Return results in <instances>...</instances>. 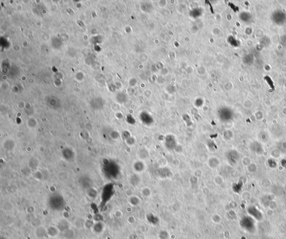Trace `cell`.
<instances>
[{"mask_svg":"<svg viewBox=\"0 0 286 239\" xmlns=\"http://www.w3.org/2000/svg\"><path fill=\"white\" fill-rule=\"evenodd\" d=\"M46 232H47V230H46L45 229L43 228V227L40 226L36 229L35 234H36L38 237H43L45 235Z\"/></svg>","mask_w":286,"mask_h":239,"instance_id":"15","label":"cell"},{"mask_svg":"<svg viewBox=\"0 0 286 239\" xmlns=\"http://www.w3.org/2000/svg\"><path fill=\"white\" fill-rule=\"evenodd\" d=\"M113 188L111 185H107L105 187L102 192V200L106 199V201L110 199L112 194H113Z\"/></svg>","mask_w":286,"mask_h":239,"instance_id":"5","label":"cell"},{"mask_svg":"<svg viewBox=\"0 0 286 239\" xmlns=\"http://www.w3.org/2000/svg\"><path fill=\"white\" fill-rule=\"evenodd\" d=\"M219 116L222 120L226 121L231 117V112L230 110L227 108H222L219 111Z\"/></svg>","mask_w":286,"mask_h":239,"instance_id":"8","label":"cell"},{"mask_svg":"<svg viewBox=\"0 0 286 239\" xmlns=\"http://www.w3.org/2000/svg\"><path fill=\"white\" fill-rule=\"evenodd\" d=\"M8 142L9 143V144H8V143L6 141L5 143H4V147L7 150H12L13 149V148L15 146V143L14 141H12L11 140H8Z\"/></svg>","mask_w":286,"mask_h":239,"instance_id":"19","label":"cell"},{"mask_svg":"<svg viewBox=\"0 0 286 239\" xmlns=\"http://www.w3.org/2000/svg\"><path fill=\"white\" fill-rule=\"evenodd\" d=\"M247 169H248V171L249 172H251V173H253V172H255L256 171V169H257V167H256V165L254 164V163H252L251 164H250L249 166L247 167Z\"/></svg>","mask_w":286,"mask_h":239,"instance_id":"25","label":"cell"},{"mask_svg":"<svg viewBox=\"0 0 286 239\" xmlns=\"http://www.w3.org/2000/svg\"><path fill=\"white\" fill-rule=\"evenodd\" d=\"M158 170L160 174V176H161L162 177H168L169 176L171 175L170 174H172V173H171L170 169H169L167 167L161 168L160 169H158Z\"/></svg>","mask_w":286,"mask_h":239,"instance_id":"10","label":"cell"},{"mask_svg":"<svg viewBox=\"0 0 286 239\" xmlns=\"http://www.w3.org/2000/svg\"><path fill=\"white\" fill-rule=\"evenodd\" d=\"M146 166L142 160H137L133 164V169L137 173L142 172L145 169Z\"/></svg>","mask_w":286,"mask_h":239,"instance_id":"6","label":"cell"},{"mask_svg":"<svg viewBox=\"0 0 286 239\" xmlns=\"http://www.w3.org/2000/svg\"><path fill=\"white\" fill-rule=\"evenodd\" d=\"M49 205L54 211H61L66 207V202L63 196L60 194H54L49 198Z\"/></svg>","mask_w":286,"mask_h":239,"instance_id":"1","label":"cell"},{"mask_svg":"<svg viewBox=\"0 0 286 239\" xmlns=\"http://www.w3.org/2000/svg\"><path fill=\"white\" fill-rule=\"evenodd\" d=\"M142 193L144 196L148 197L151 194V191L149 188H144L142 190Z\"/></svg>","mask_w":286,"mask_h":239,"instance_id":"27","label":"cell"},{"mask_svg":"<svg viewBox=\"0 0 286 239\" xmlns=\"http://www.w3.org/2000/svg\"><path fill=\"white\" fill-rule=\"evenodd\" d=\"M93 231L96 233H101L104 230V225L101 222H96L93 226Z\"/></svg>","mask_w":286,"mask_h":239,"instance_id":"14","label":"cell"},{"mask_svg":"<svg viewBox=\"0 0 286 239\" xmlns=\"http://www.w3.org/2000/svg\"><path fill=\"white\" fill-rule=\"evenodd\" d=\"M139 156L141 159H145L149 156V153L148 150L145 148H141L139 151Z\"/></svg>","mask_w":286,"mask_h":239,"instance_id":"12","label":"cell"},{"mask_svg":"<svg viewBox=\"0 0 286 239\" xmlns=\"http://www.w3.org/2000/svg\"><path fill=\"white\" fill-rule=\"evenodd\" d=\"M127 121L129 123H130V124H134L135 123V121L134 119L131 116H129L127 117Z\"/></svg>","mask_w":286,"mask_h":239,"instance_id":"28","label":"cell"},{"mask_svg":"<svg viewBox=\"0 0 286 239\" xmlns=\"http://www.w3.org/2000/svg\"><path fill=\"white\" fill-rule=\"evenodd\" d=\"M130 202L132 206H136L139 204V198L136 196H131L130 198Z\"/></svg>","mask_w":286,"mask_h":239,"instance_id":"20","label":"cell"},{"mask_svg":"<svg viewBox=\"0 0 286 239\" xmlns=\"http://www.w3.org/2000/svg\"><path fill=\"white\" fill-rule=\"evenodd\" d=\"M125 141L126 144H127V145H128L129 146H133L136 144V140L135 137L131 136L128 139L126 140Z\"/></svg>","mask_w":286,"mask_h":239,"instance_id":"23","label":"cell"},{"mask_svg":"<svg viewBox=\"0 0 286 239\" xmlns=\"http://www.w3.org/2000/svg\"><path fill=\"white\" fill-rule=\"evenodd\" d=\"M62 154L63 155L64 158L66 159V160H70V159H71L73 158V152L72 150L70 149H68V153H67V152L64 150V151L62 152Z\"/></svg>","mask_w":286,"mask_h":239,"instance_id":"17","label":"cell"},{"mask_svg":"<svg viewBox=\"0 0 286 239\" xmlns=\"http://www.w3.org/2000/svg\"><path fill=\"white\" fill-rule=\"evenodd\" d=\"M223 138L226 140H230L233 137V133L229 130H226L223 134Z\"/></svg>","mask_w":286,"mask_h":239,"instance_id":"18","label":"cell"},{"mask_svg":"<svg viewBox=\"0 0 286 239\" xmlns=\"http://www.w3.org/2000/svg\"><path fill=\"white\" fill-rule=\"evenodd\" d=\"M271 155L273 156V158H279L281 156V152L278 149H274L271 152Z\"/></svg>","mask_w":286,"mask_h":239,"instance_id":"24","label":"cell"},{"mask_svg":"<svg viewBox=\"0 0 286 239\" xmlns=\"http://www.w3.org/2000/svg\"><path fill=\"white\" fill-rule=\"evenodd\" d=\"M227 159L229 160L230 163L231 164L236 163L237 161L238 160L239 156L238 152L234 150H231V151L227 153Z\"/></svg>","mask_w":286,"mask_h":239,"instance_id":"7","label":"cell"},{"mask_svg":"<svg viewBox=\"0 0 286 239\" xmlns=\"http://www.w3.org/2000/svg\"><path fill=\"white\" fill-rule=\"evenodd\" d=\"M207 164L208 167L211 168H216L220 164V161L217 158L213 156L208 159Z\"/></svg>","mask_w":286,"mask_h":239,"instance_id":"9","label":"cell"},{"mask_svg":"<svg viewBox=\"0 0 286 239\" xmlns=\"http://www.w3.org/2000/svg\"><path fill=\"white\" fill-rule=\"evenodd\" d=\"M131 136L130 133V132L128 131H125L123 132H122V139L124 140L125 141H126V140L128 139Z\"/></svg>","mask_w":286,"mask_h":239,"instance_id":"26","label":"cell"},{"mask_svg":"<svg viewBox=\"0 0 286 239\" xmlns=\"http://www.w3.org/2000/svg\"><path fill=\"white\" fill-rule=\"evenodd\" d=\"M242 163L245 167H247L250 164L252 163V159L249 156H245L242 159Z\"/></svg>","mask_w":286,"mask_h":239,"instance_id":"21","label":"cell"},{"mask_svg":"<svg viewBox=\"0 0 286 239\" xmlns=\"http://www.w3.org/2000/svg\"><path fill=\"white\" fill-rule=\"evenodd\" d=\"M130 181L131 184L134 185H136L139 183V182L140 181V178L137 174H133L131 176L130 179Z\"/></svg>","mask_w":286,"mask_h":239,"instance_id":"16","label":"cell"},{"mask_svg":"<svg viewBox=\"0 0 286 239\" xmlns=\"http://www.w3.org/2000/svg\"><path fill=\"white\" fill-rule=\"evenodd\" d=\"M164 145L166 148L170 150L176 149L177 147V141L173 135L169 134L164 139Z\"/></svg>","mask_w":286,"mask_h":239,"instance_id":"3","label":"cell"},{"mask_svg":"<svg viewBox=\"0 0 286 239\" xmlns=\"http://www.w3.org/2000/svg\"><path fill=\"white\" fill-rule=\"evenodd\" d=\"M68 227L69 225L67 222H66V221H61L59 223H58L57 228L59 231L64 232L68 230Z\"/></svg>","mask_w":286,"mask_h":239,"instance_id":"11","label":"cell"},{"mask_svg":"<svg viewBox=\"0 0 286 239\" xmlns=\"http://www.w3.org/2000/svg\"><path fill=\"white\" fill-rule=\"evenodd\" d=\"M104 170L106 174L108 176L115 177L119 172V167L115 163L108 161L105 166Z\"/></svg>","mask_w":286,"mask_h":239,"instance_id":"2","label":"cell"},{"mask_svg":"<svg viewBox=\"0 0 286 239\" xmlns=\"http://www.w3.org/2000/svg\"><path fill=\"white\" fill-rule=\"evenodd\" d=\"M59 231V230H58L57 228L51 226L48 229V230H47V232L48 233V234L50 236L55 237L58 235Z\"/></svg>","mask_w":286,"mask_h":239,"instance_id":"13","label":"cell"},{"mask_svg":"<svg viewBox=\"0 0 286 239\" xmlns=\"http://www.w3.org/2000/svg\"><path fill=\"white\" fill-rule=\"evenodd\" d=\"M140 119L144 125H150L154 122V119L149 114L146 112H143L140 115Z\"/></svg>","mask_w":286,"mask_h":239,"instance_id":"4","label":"cell"},{"mask_svg":"<svg viewBox=\"0 0 286 239\" xmlns=\"http://www.w3.org/2000/svg\"><path fill=\"white\" fill-rule=\"evenodd\" d=\"M203 100L201 99V98H200V102H198V99H196V102H195V105L197 106V107H200V106H201L203 104Z\"/></svg>","mask_w":286,"mask_h":239,"instance_id":"29","label":"cell"},{"mask_svg":"<svg viewBox=\"0 0 286 239\" xmlns=\"http://www.w3.org/2000/svg\"><path fill=\"white\" fill-rule=\"evenodd\" d=\"M87 194H88V196H89L90 198H95L97 196V191L95 190V189L89 188V189H88V190L87 191Z\"/></svg>","mask_w":286,"mask_h":239,"instance_id":"22","label":"cell"}]
</instances>
